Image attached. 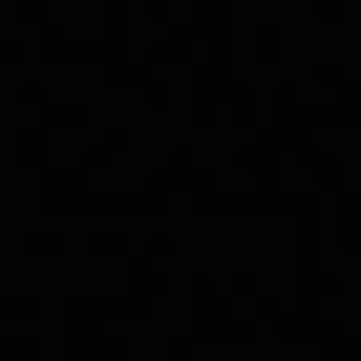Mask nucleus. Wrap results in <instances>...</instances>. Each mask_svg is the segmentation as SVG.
Returning a JSON list of instances; mask_svg holds the SVG:
<instances>
[]
</instances>
